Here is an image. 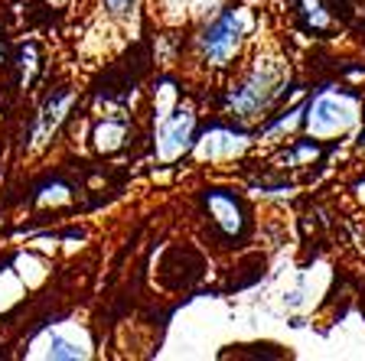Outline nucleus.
Instances as JSON below:
<instances>
[{
  "mask_svg": "<svg viewBox=\"0 0 365 361\" xmlns=\"http://www.w3.org/2000/svg\"><path fill=\"white\" fill-rule=\"evenodd\" d=\"M274 91H277V72H274V68H258V72L232 95V108H235L242 117H251V114H258L261 108L274 98Z\"/></svg>",
  "mask_w": 365,
  "mask_h": 361,
  "instance_id": "2",
  "label": "nucleus"
},
{
  "mask_svg": "<svg viewBox=\"0 0 365 361\" xmlns=\"http://www.w3.org/2000/svg\"><path fill=\"white\" fill-rule=\"evenodd\" d=\"M352 117H356V105L339 101L336 95H319L317 105H313L310 130H317V134H336V130L349 127Z\"/></svg>",
  "mask_w": 365,
  "mask_h": 361,
  "instance_id": "3",
  "label": "nucleus"
},
{
  "mask_svg": "<svg viewBox=\"0 0 365 361\" xmlns=\"http://www.w3.org/2000/svg\"><path fill=\"white\" fill-rule=\"evenodd\" d=\"M238 33H242V16L238 14H225L222 20H215L202 36V53L209 62L222 66L235 56L238 49Z\"/></svg>",
  "mask_w": 365,
  "mask_h": 361,
  "instance_id": "1",
  "label": "nucleus"
},
{
  "mask_svg": "<svg viewBox=\"0 0 365 361\" xmlns=\"http://www.w3.org/2000/svg\"><path fill=\"white\" fill-rule=\"evenodd\" d=\"M209 209H212V215L222 221L225 231H238V228H242V209H238V202L232 196L212 192V196H209Z\"/></svg>",
  "mask_w": 365,
  "mask_h": 361,
  "instance_id": "4",
  "label": "nucleus"
},
{
  "mask_svg": "<svg viewBox=\"0 0 365 361\" xmlns=\"http://www.w3.org/2000/svg\"><path fill=\"white\" fill-rule=\"evenodd\" d=\"M190 130H192V114L190 111H180L173 117V124H167V127L160 130V140H167L163 143V157H173V150L180 147L186 137H190Z\"/></svg>",
  "mask_w": 365,
  "mask_h": 361,
  "instance_id": "5",
  "label": "nucleus"
},
{
  "mask_svg": "<svg viewBox=\"0 0 365 361\" xmlns=\"http://www.w3.org/2000/svg\"><path fill=\"white\" fill-rule=\"evenodd\" d=\"M362 147H365V134H362Z\"/></svg>",
  "mask_w": 365,
  "mask_h": 361,
  "instance_id": "10",
  "label": "nucleus"
},
{
  "mask_svg": "<svg viewBox=\"0 0 365 361\" xmlns=\"http://www.w3.org/2000/svg\"><path fill=\"white\" fill-rule=\"evenodd\" d=\"M66 108H68V95H59V98H56L53 105H49V108L43 111V117H39L36 130H33V140L43 143V140H46V134H49V130H53L56 124L62 120V111H66Z\"/></svg>",
  "mask_w": 365,
  "mask_h": 361,
  "instance_id": "6",
  "label": "nucleus"
},
{
  "mask_svg": "<svg viewBox=\"0 0 365 361\" xmlns=\"http://www.w3.org/2000/svg\"><path fill=\"white\" fill-rule=\"evenodd\" d=\"M98 134H108V137H121L124 130H121V127H98ZM101 140H105V137H98V143H101ZM114 143H118V140H108V147H114Z\"/></svg>",
  "mask_w": 365,
  "mask_h": 361,
  "instance_id": "8",
  "label": "nucleus"
},
{
  "mask_svg": "<svg viewBox=\"0 0 365 361\" xmlns=\"http://www.w3.org/2000/svg\"><path fill=\"white\" fill-rule=\"evenodd\" d=\"M108 4V10H114V14H121V10H128L134 0H105Z\"/></svg>",
  "mask_w": 365,
  "mask_h": 361,
  "instance_id": "9",
  "label": "nucleus"
},
{
  "mask_svg": "<svg viewBox=\"0 0 365 361\" xmlns=\"http://www.w3.org/2000/svg\"><path fill=\"white\" fill-rule=\"evenodd\" d=\"M49 352H53V358H78V348L72 345V342L59 339V335H49Z\"/></svg>",
  "mask_w": 365,
  "mask_h": 361,
  "instance_id": "7",
  "label": "nucleus"
}]
</instances>
